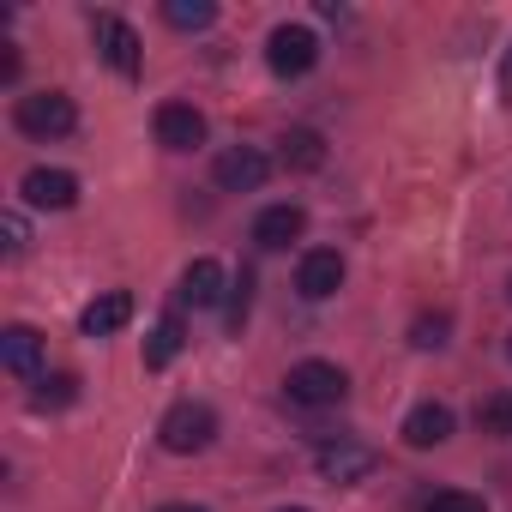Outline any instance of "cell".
<instances>
[{
  "label": "cell",
  "instance_id": "1",
  "mask_svg": "<svg viewBox=\"0 0 512 512\" xmlns=\"http://www.w3.org/2000/svg\"><path fill=\"white\" fill-rule=\"evenodd\" d=\"M157 440H163V452H175V458L205 452V446L217 440V410H211V404H199V398H181V404H169V410H163Z\"/></svg>",
  "mask_w": 512,
  "mask_h": 512
},
{
  "label": "cell",
  "instance_id": "2",
  "mask_svg": "<svg viewBox=\"0 0 512 512\" xmlns=\"http://www.w3.org/2000/svg\"><path fill=\"white\" fill-rule=\"evenodd\" d=\"M13 127L25 139H67L79 127V109H73L67 91H31V97L13 103Z\"/></svg>",
  "mask_w": 512,
  "mask_h": 512
},
{
  "label": "cell",
  "instance_id": "3",
  "mask_svg": "<svg viewBox=\"0 0 512 512\" xmlns=\"http://www.w3.org/2000/svg\"><path fill=\"white\" fill-rule=\"evenodd\" d=\"M284 392H290V404H302V410H332V404L350 398V380H344L338 362H296L290 380H284Z\"/></svg>",
  "mask_w": 512,
  "mask_h": 512
},
{
  "label": "cell",
  "instance_id": "4",
  "mask_svg": "<svg viewBox=\"0 0 512 512\" xmlns=\"http://www.w3.org/2000/svg\"><path fill=\"white\" fill-rule=\"evenodd\" d=\"M314 61H320V37H314L308 25H278V31L266 37V67H272L278 79L314 73Z\"/></svg>",
  "mask_w": 512,
  "mask_h": 512
},
{
  "label": "cell",
  "instance_id": "5",
  "mask_svg": "<svg viewBox=\"0 0 512 512\" xmlns=\"http://www.w3.org/2000/svg\"><path fill=\"white\" fill-rule=\"evenodd\" d=\"M314 464H320V476H326V482H362V476H374L380 452H374V446H362V440H350V434H338V440H320Z\"/></svg>",
  "mask_w": 512,
  "mask_h": 512
},
{
  "label": "cell",
  "instance_id": "6",
  "mask_svg": "<svg viewBox=\"0 0 512 512\" xmlns=\"http://www.w3.org/2000/svg\"><path fill=\"white\" fill-rule=\"evenodd\" d=\"M91 37H97V55L121 73V79H139V31L115 13H97L91 19Z\"/></svg>",
  "mask_w": 512,
  "mask_h": 512
},
{
  "label": "cell",
  "instance_id": "7",
  "mask_svg": "<svg viewBox=\"0 0 512 512\" xmlns=\"http://www.w3.org/2000/svg\"><path fill=\"white\" fill-rule=\"evenodd\" d=\"M211 175H217L223 193H253V187H266L272 163H266V151H253V145H229V151L211 163Z\"/></svg>",
  "mask_w": 512,
  "mask_h": 512
},
{
  "label": "cell",
  "instance_id": "8",
  "mask_svg": "<svg viewBox=\"0 0 512 512\" xmlns=\"http://www.w3.org/2000/svg\"><path fill=\"white\" fill-rule=\"evenodd\" d=\"M338 284H344V253L338 247H308L302 266H296V290L308 302H326V296H338Z\"/></svg>",
  "mask_w": 512,
  "mask_h": 512
},
{
  "label": "cell",
  "instance_id": "9",
  "mask_svg": "<svg viewBox=\"0 0 512 512\" xmlns=\"http://www.w3.org/2000/svg\"><path fill=\"white\" fill-rule=\"evenodd\" d=\"M19 193H25V205H37V211H73V205H79V175H73V169H31V175L19 181Z\"/></svg>",
  "mask_w": 512,
  "mask_h": 512
},
{
  "label": "cell",
  "instance_id": "10",
  "mask_svg": "<svg viewBox=\"0 0 512 512\" xmlns=\"http://www.w3.org/2000/svg\"><path fill=\"white\" fill-rule=\"evenodd\" d=\"M157 145L163 151H193V145H205V115L193 109V103H157Z\"/></svg>",
  "mask_w": 512,
  "mask_h": 512
},
{
  "label": "cell",
  "instance_id": "11",
  "mask_svg": "<svg viewBox=\"0 0 512 512\" xmlns=\"http://www.w3.org/2000/svg\"><path fill=\"white\" fill-rule=\"evenodd\" d=\"M0 368L19 374V380H37L43 374V338L31 326H7L0 332Z\"/></svg>",
  "mask_w": 512,
  "mask_h": 512
},
{
  "label": "cell",
  "instance_id": "12",
  "mask_svg": "<svg viewBox=\"0 0 512 512\" xmlns=\"http://www.w3.org/2000/svg\"><path fill=\"white\" fill-rule=\"evenodd\" d=\"M302 229H308V211L302 205H266L260 217H253V241L260 247H290V241H302Z\"/></svg>",
  "mask_w": 512,
  "mask_h": 512
},
{
  "label": "cell",
  "instance_id": "13",
  "mask_svg": "<svg viewBox=\"0 0 512 512\" xmlns=\"http://www.w3.org/2000/svg\"><path fill=\"white\" fill-rule=\"evenodd\" d=\"M223 266L211 260V253H199V260L181 272V308H217L223 302Z\"/></svg>",
  "mask_w": 512,
  "mask_h": 512
},
{
  "label": "cell",
  "instance_id": "14",
  "mask_svg": "<svg viewBox=\"0 0 512 512\" xmlns=\"http://www.w3.org/2000/svg\"><path fill=\"white\" fill-rule=\"evenodd\" d=\"M452 440V410L446 404H416L410 416H404V446H416V452H428V446H446Z\"/></svg>",
  "mask_w": 512,
  "mask_h": 512
},
{
  "label": "cell",
  "instance_id": "15",
  "mask_svg": "<svg viewBox=\"0 0 512 512\" xmlns=\"http://www.w3.org/2000/svg\"><path fill=\"white\" fill-rule=\"evenodd\" d=\"M133 320V296L127 290H109V296H97L85 314H79V332L85 338H109V332H121Z\"/></svg>",
  "mask_w": 512,
  "mask_h": 512
},
{
  "label": "cell",
  "instance_id": "16",
  "mask_svg": "<svg viewBox=\"0 0 512 512\" xmlns=\"http://www.w3.org/2000/svg\"><path fill=\"white\" fill-rule=\"evenodd\" d=\"M181 344H187L181 314H163V320L151 326V338H145V368H169V362L181 356Z\"/></svg>",
  "mask_w": 512,
  "mask_h": 512
},
{
  "label": "cell",
  "instance_id": "17",
  "mask_svg": "<svg viewBox=\"0 0 512 512\" xmlns=\"http://www.w3.org/2000/svg\"><path fill=\"white\" fill-rule=\"evenodd\" d=\"M320 163H326V139H320L314 127H296V133H284V169L308 175V169H320Z\"/></svg>",
  "mask_w": 512,
  "mask_h": 512
},
{
  "label": "cell",
  "instance_id": "18",
  "mask_svg": "<svg viewBox=\"0 0 512 512\" xmlns=\"http://www.w3.org/2000/svg\"><path fill=\"white\" fill-rule=\"evenodd\" d=\"M163 19L175 31H211L217 25V7H211V0H163Z\"/></svg>",
  "mask_w": 512,
  "mask_h": 512
},
{
  "label": "cell",
  "instance_id": "19",
  "mask_svg": "<svg viewBox=\"0 0 512 512\" xmlns=\"http://www.w3.org/2000/svg\"><path fill=\"white\" fill-rule=\"evenodd\" d=\"M476 428L482 434H512V392H488L476 404Z\"/></svg>",
  "mask_w": 512,
  "mask_h": 512
},
{
  "label": "cell",
  "instance_id": "20",
  "mask_svg": "<svg viewBox=\"0 0 512 512\" xmlns=\"http://www.w3.org/2000/svg\"><path fill=\"white\" fill-rule=\"evenodd\" d=\"M446 332H452V314H422V320L410 326V344H416V350H440Z\"/></svg>",
  "mask_w": 512,
  "mask_h": 512
},
{
  "label": "cell",
  "instance_id": "21",
  "mask_svg": "<svg viewBox=\"0 0 512 512\" xmlns=\"http://www.w3.org/2000/svg\"><path fill=\"white\" fill-rule=\"evenodd\" d=\"M422 512H488L482 506V494H464V488H440V494H428V506Z\"/></svg>",
  "mask_w": 512,
  "mask_h": 512
},
{
  "label": "cell",
  "instance_id": "22",
  "mask_svg": "<svg viewBox=\"0 0 512 512\" xmlns=\"http://www.w3.org/2000/svg\"><path fill=\"white\" fill-rule=\"evenodd\" d=\"M247 308H253V272H241V278L229 284V332L247 326Z\"/></svg>",
  "mask_w": 512,
  "mask_h": 512
},
{
  "label": "cell",
  "instance_id": "23",
  "mask_svg": "<svg viewBox=\"0 0 512 512\" xmlns=\"http://www.w3.org/2000/svg\"><path fill=\"white\" fill-rule=\"evenodd\" d=\"M73 398H79V380H73V374H55V380H43V392H37L43 410H49V404L61 410V404H73Z\"/></svg>",
  "mask_w": 512,
  "mask_h": 512
},
{
  "label": "cell",
  "instance_id": "24",
  "mask_svg": "<svg viewBox=\"0 0 512 512\" xmlns=\"http://www.w3.org/2000/svg\"><path fill=\"white\" fill-rule=\"evenodd\" d=\"M25 241H31V235H25V217L7 211V253H25Z\"/></svg>",
  "mask_w": 512,
  "mask_h": 512
},
{
  "label": "cell",
  "instance_id": "25",
  "mask_svg": "<svg viewBox=\"0 0 512 512\" xmlns=\"http://www.w3.org/2000/svg\"><path fill=\"white\" fill-rule=\"evenodd\" d=\"M500 85H506V91H512V55H506V73H500Z\"/></svg>",
  "mask_w": 512,
  "mask_h": 512
},
{
  "label": "cell",
  "instance_id": "26",
  "mask_svg": "<svg viewBox=\"0 0 512 512\" xmlns=\"http://www.w3.org/2000/svg\"><path fill=\"white\" fill-rule=\"evenodd\" d=\"M157 512H205V506H157Z\"/></svg>",
  "mask_w": 512,
  "mask_h": 512
},
{
  "label": "cell",
  "instance_id": "27",
  "mask_svg": "<svg viewBox=\"0 0 512 512\" xmlns=\"http://www.w3.org/2000/svg\"><path fill=\"white\" fill-rule=\"evenodd\" d=\"M278 512H308V506H278Z\"/></svg>",
  "mask_w": 512,
  "mask_h": 512
},
{
  "label": "cell",
  "instance_id": "28",
  "mask_svg": "<svg viewBox=\"0 0 512 512\" xmlns=\"http://www.w3.org/2000/svg\"><path fill=\"white\" fill-rule=\"evenodd\" d=\"M506 356H512V344H506Z\"/></svg>",
  "mask_w": 512,
  "mask_h": 512
},
{
  "label": "cell",
  "instance_id": "29",
  "mask_svg": "<svg viewBox=\"0 0 512 512\" xmlns=\"http://www.w3.org/2000/svg\"><path fill=\"white\" fill-rule=\"evenodd\" d=\"M506 296H512V284H506Z\"/></svg>",
  "mask_w": 512,
  "mask_h": 512
}]
</instances>
